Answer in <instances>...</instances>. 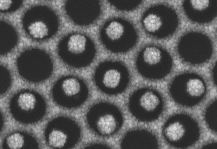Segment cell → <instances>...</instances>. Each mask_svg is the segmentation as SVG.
Returning a JSON list of instances; mask_svg holds the SVG:
<instances>
[{"mask_svg":"<svg viewBox=\"0 0 217 149\" xmlns=\"http://www.w3.org/2000/svg\"><path fill=\"white\" fill-rule=\"evenodd\" d=\"M101 41L105 48L114 54H123L132 49L136 45L138 36L132 24L121 17L106 21L100 32Z\"/></svg>","mask_w":217,"mask_h":149,"instance_id":"cell-1","label":"cell"},{"mask_svg":"<svg viewBox=\"0 0 217 149\" xmlns=\"http://www.w3.org/2000/svg\"><path fill=\"white\" fill-rule=\"evenodd\" d=\"M131 79L130 72L122 62L113 60L103 61L96 66L93 79L101 92L110 96L118 95L127 89Z\"/></svg>","mask_w":217,"mask_h":149,"instance_id":"cell-2","label":"cell"},{"mask_svg":"<svg viewBox=\"0 0 217 149\" xmlns=\"http://www.w3.org/2000/svg\"><path fill=\"white\" fill-rule=\"evenodd\" d=\"M62 59L71 68H83L90 65L95 59L96 48L93 40L84 33L73 32L62 40Z\"/></svg>","mask_w":217,"mask_h":149,"instance_id":"cell-3","label":"cell"},{"mask_svg":"<svg viewBox=\"0 0 217 149\" xmlns=\"http://www.w3.org/2000/svg\"><path fill=\"white\" fill-rule=\"evenodd\" d=\"M86 118L90 129L102 137L115 134L121 128L124 121L121 111L117 106L104 101L92 105L88 110Z\"/></svg>","mask_w":217,"mask_h":149,"instance_id":"cell-4","label":"cell"},{"mask_svg":"<svg viewBox=\"0 0 217 149\" xmlns=\"http://www.w3.org/2000/svg\"><path fill=\"white\" fill-rule=\"evenodd\" d=\"M128 102L131 115L137 120L145 123L151 121L157 117L162 105L159 94L146 87L134 91L130 95Z\"/></svg>","mask_w":217,"mask_h":149,"instance_id":"cell-5","label":"cell"},{"mask_svg":"<svg viewBox=\"0 0 217 149\" xmlns=\"http://www.w3.org/2000/svg\"><path fill=\"white\" fill-rule=\"evenodd\" d=\"M162 49L153 45L142 47L137 53L135 60L136 70L141 77L149 80L163 78L168 72L164 65Z\"/></svg>","mask_w":217,"mask_h":149,"instance_id":"cell-6","label":"cell"},{"mask_svg":"<svg viewBox=\"0 0 217 149\" xmlns=\"http://www.w3.org/2000/svg\"><path fill=\"white\" fill-rule=\"evenodd\" d=\"M58 83L59 91L67 108L74 109L83 104L88 98L89 91L84 81L73 75L60 79Z\"/></svg>","mask_w":217,"mask_h":149,"instance_id":"cell-7","label":"cell"},{"mask_svg":"<svg viewBox=\"0 0 217 149\" xmlns=\"http://www.w3.org/2000/svg\"><path fill=\"white\" fill-rule=\"evenodd\" d=\"M66 6L68 17L74 23L80 26L92 24L101 13L100 1L98 0H68Z\"/></svg>","mask_w":217,"mask_h":149,"instance_id":"cell-8","label":"cell"},{"mask_svg":"<svg viewBox=\"0 0 217 149\" xmlns=\"http://www.w3.org/2000/svg\"><path fill=\"white\" fill-rule=\"evenodd\" d=\"M81 132L78 124L70 118L64 130H53L49 136V144L55 148H72L78 142Z\"/></svg>","mask_w":217,"mask_h":149,"instance_id":"cell-9","label":"cell"},{"mask_svg":"<svg viewBox=\"0 0 217 149\" xmlns=\"http://www.w3.org/2000/svg\"><path fill=\"white\" fill-rule=\"evenodd\" d=\"M152 134L145 129H138L126 132L121 141L123 149H149L152 148L154 142Z\"/></svg>","mask_w":217,"mask_h":149,"instance_id":"cell-10","label":"cell"},{"mask_svg":"<svg viewBox=\"0 0 217 149\" xmlns=\"http://www.w3.org/2000/svg\"><path fill=\"white\" fill-rule=\"evenodd\" d=\"M190 77L186 82V91L193 97L201 96L205 90L203 82L199 77L196 76L190 75Z\"/></svg>","mask_w":217,"mask_h":149,"instance_id":"cell-11","label":"cell"},{"mask_svg":"<svg viewBox=\"0 0 217 149\" xmlns=\"http://www.w3.org/2000/svg\"><path fill=\"white\" fill-rule=\"evenodd\" d=\"M110 4L118 10L125 11H130L135 10L142 3V1L139 0H110Z\"/></svg>","mask_w":217,"mask_h":149,"instance_id":"cell-12","label":"cell"},{"mask_svg":"<svg viewBox=\"0 0 217 149\" xmlns=\"http://www.w3.org/2000/svg\"><path fill=\"white\" fill-rule=\"evenodd\" d=\"M184 132L182 126L178 123H176L166 128L164 133L166 137L170 140L176 141L182 137Z\"/></svg>","mask_w":217,"mask_h":149,"instance_id":"cell-13","label":"cell"},{"mask_svg":"<svg viewBox=\"0 0 217 149\" xmlns=\"http://www.w3.org/2000/svg\"><path fill=\"white\" fill-rule=\"evenodd\" d=\"M87 149H108L110 148L107 145L103 144H93L90 145L85 148Z\"/></svg>","mask_w":217,"mask_h":149,"instance_id":"cell-14","label":"cell"}]
</instances>
